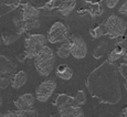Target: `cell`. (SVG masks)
Instances as JSON below:
<instances>
[{
	"label": "cell",
	"mask_w": 127,
	"mask_h": 117,
	"mask_svg": "<svg viewBox=\"0 0 127 117\" xmlns=\"http://www.w3.org/2000/svg\"><path fill=\"white\" fill-rule=\"evenodd\" d=\"M21 113H22V111H19V109H16V111H8L4 114V117H21Z\"/></svg>",
	"instance_id": "24"
},
{
	"label": "cell",
	"mask_w": 127,
	"mask_h": 117,
	"mask_svg": "<svg viewBox=\"0 0 127 117\" xmlns=\"http://www.w3.org/2000/svg\"><path fill=\"white\" fill-rule=\"evenodd\" d=\"M46 39L43 34H29L24 41L23 52L27 54L28 58H33L38 55V53L45 47Z\"/></svg>",
	"instance_id": "6"
},
{
	"label": "cell",
	"mask_w": 127,
	"mask_h": 117,
	"mask_svg": "<svg viewBox=\"0 0 127 117\" xmlns=\"http://www.w3.org/2000/svg\"><path fill=\"white\" fill-rule=\"evenodd\" d=\"M54 63H55L54 53L51 50V48H49L48 45H45L34 58L35 70L41 76L50 75L51 72L53 71V67H54Z\"/></svg>",
	"instance_id": "3"
},
{
	"label": "cell",
	"mask_w": 127,
	"mask_h": 117,
	"mask_svg": "<svg viewBox=\"0 0 127 117\" xmlns=\"http://www.w3.org/2000/svg\"><path fill=\"white\" fill-rule=\"evenodd\" d=\"M125 53H126L125 52V48H124L121 43H117V44L115 45V48L113 49V51L108 54V58H107V60H108L109 62L114 63V62H116L118 58L124 57Z\"/></svg>",
	"instance_id": "18"
},
{
	"label": "cell",
	"mask_w": 127,
	"mask_h": 117,
	"mask_svg": "<svg viewBox=\"0 0 127 117\" xmlns=\"http://www.w3.org/2000/svg\"><path fill=\"white\" fill-rule=\"evenodd\" d=\"M90 34L92 35L93 39H97L101 38L102 35L105 34V30H104V26L101 23H96L93 24V26L90 28Z\"/></svg>",
	"instance_id": "19"
},
{
	"label": "cell",
	"mask_w": 127,
	"mask_h": 117,
	"mask_svg": "<svg viewBox=\"0 0 127 117\" xmlns=\"http://www.w3.org/2000/svg\"><path fill=\"white\" fill-rule=\"evenodd\" d=\"M55 74L61 80H63V81H69V80H71V77L73 76V70L66 64H60L57 67Z\"/></svg>",
	"instance_id": "13"
},
{
	"label": "cell",
	"mask_w": 127,
	"mask_h": 117,
	"mask_svg": "<svg viewBox=\"0 0 127 117\" xmlns=\"http://www.w3.org/2000/svg\"><path fill=\"white\" fill-rule=\"evenodd\" d=\"M69 38V29L64 23L57 21L51 26L48 34V40L51 43H62L70 40Z\"/></svg>",
	"instance_id": "7"
},
{
	"label": "cell",
	"mask_w": 127,
	"mask_h": 117,
	"mask_svg": "<svg viewBox=\"0 0 127 117\" xmlns=\"http://www.w3.org/2000/svg\"><path fill=\"white\" fill-rule=\"evenodd\" d=\"M19 3V0H0V17L12 11Z\"/></svg>",
	"instance_id": "15"
},
{
	"label": "cell",
	"mask_w": 127,
	"mask_h": 117,
	"mask_svg": "<svg viewBox=\"0 0 127 117\" xmlns=\"http://www.w3.org/2000/svg\"><path fill=\"white\" fill-rule=\"evenodd\" d=\"M20 16L23 20H39V10L33 6H31L30 3H26L23 6Z\"/></svg>",
	"instance_id": "11"
},
{
	"label": "cell",
	"mask_w": 127,
	"mask_h": 117,
	"mask_svg": "<svg viewBox=\"0 0 127 117\" xmlns=\"http://www.w3.org/2000/svg\"><path fill=\"white\" fill-rule=\"evenodd\" d=\"M119 0H105V3L108 8H115L116 4L118 3Z\"/></svg>",
	"instance_id": "26"
},
{
	"label": "cell",
	"mask_w": 127,
	"mask_h": 117,
	"mask_svg": "<svg viewBox=\"0 0 127 117\" xmlns=\"http://www.w3.org/2000/svg\"><path fill=\"white\" fill-rule=\"evenodd\" d=\"M124 60H125V62L127 63V52L125 53V55H124Z\"/></svg>",
	"instance_id": "30"
},
{
	"label": "cell",
	"mask_w": 127,
	"mask_h": 117,
	"mask_svg": "<svg viewBox=\"0 0 127 117\" xmlns=\"http://www.w3.org/2000/svg\"><path fill=\"white\" fill-rule=\"evenodd\" d=\"M16 74V64L6 55L0 54V89L11 85Z\"/></svg>",
	"instance_id": "5"
},
{
	"label": "cell",
	"mask_w": 127,
	"mask_h": 117,
	"mask_svg": "<svg viewBox=\"0 0 127 117\" xmlns=\"http://www.w3.org/2000/svg\"><path fill=\"white\" fill-rule=\"evenodd\" d=\"M27 58H28V57H27V54H26V53H24V52L19 53V54H18V57H17V58H18V60H19V62H21V63L24 62V60H26Z\"/></svg>",
	"instance_id": "28"
},
{
	"label": "cell",
	"mask_w": 127,
	"mask_h": 117,
	"mask_svg": "<svg viewBox=\"0 0 127 117\" xmlns=\"http://www.w3.org/2000/svg\"><path fill=\"white\" fill-rule=\"evenodd\" d=\"M55 3H57V0H49L46 1V3L43 6V9L44 10H52L55 7Z\"/></svg>",
	"instance_id": "25"
},
{
	"label": "cell",
	"mask_w": 127,
	"mask_h": 117,
	"mask_svg": "<svg viewBox=\"0 0 127 117\" xmlns=\"http://www.w3.org/2000/svg\"><path fill=\"white\" fill-rule=\"evenodd\" d=\"M85 84L91 96L103 104L115 105L122 98L118 70L115 63L108 60L90 73Z\"/></svg>",
	"instance_id": "1"
},
{
	"label": "cell",
	"mask_w": 127,
	"mask_h": 117,
	"mask_svg": "<svg viewBox=\"0 0 127 117\" xmlns=\"http://www.w3.org/2000/svg\"><path fill=\"white\" fill-rule=\"evenodd\" d=\"M107 50V43L105 42H102L101 44L98 45V47H96L94 49V53H93V57H94L95 58H102L104 55V53L106 52Z\"/></svg>",
	"instance_id": "20"
},
{
	"label": "cell",
	"mask_w": 127,
	"mask_h": 117,
	"mask_svg": "<svg viewBox=\"0 0 127 117\" xmlns=\"http://www.w3.org/2000/svg\"><path fill=\"white\" fill-rule=\"evenodd\" d=\"M118 12H119V13H122V14H125V16H127V0L124 2L123 4H122L121 7H119Z\"/></svg>",
	"instance_id": "27"
},
{
	"label": "cell",
	"mask_w": 127,
	"mask_h": 117,
	"mask_svg": "<svg viewBox=\"0 0 127 117\" xmlns=\"http://www.w3.org/2000/svg\"><path fill=\"white\" fill-rule=\"evenodd\" d=\"M61 117H85L81 106L75 104L74 97L66 94H59L54 101Z\"/></svg>",
	"instance_id": "2"
},
{
	"label": "cell",
	"mask_w": 127,
	"mask_h": 117,
	"mask_svg": "<svg viewBox=\"0 0 127 117\" xmlns=\"http://www.w3.org/2000/svg\"><path fill=\"white\" fill-rule=\"evenodd\" d=\"M121 117H127V106L124 107L121 112Z\"/></svg>",
	"instance_id": "29"
},
{
	"label": "cell",
	"mask_w": 127,
	"mask_h": 117,
	"mask_svg": "<svg viewBox=\"0 0 127 117\" xmlns=\"http://www.w3.org/2000/svg\"><path fill=\"white\" fill-rule=\"evenodd\" d=\"M74 101H75V104H76L77 106H83L86 104V96H85V93L82 91V89L77 91L76 96L74 97Z\"/></svg>",
	"instance_id": "21"
},
{
	"label": "cell",
	"mask_w": 127,
	"mask_h": 117,
	"mask_svg": "<svg viewBox=\"0 0 127 117\" xmlns=\"http://www.w3.org/2000/svg\"><path fill=\"white\" fill-rule=\"evenodd\" d=\"M119 73H121V75L125 79V88L127 89V63L126 62H123L121 65H119Z\"/></svg>",
	"instance_id": "22"
},
{
	"label": "cell",
	"mask_w": 127,
	"mask_h": 117,
	"mask_svg": "<svg viewBox=\"0 0 127 117\" xmlns=\"http://www.w3.org/2000/svg\"><path fill=\"white\" fill-rule=\"evenodd\" d=\"M71 41H72L71 54L75 58H84L87 54V47L83 36L80 34H74Z\"/></svg>",
	"instance_id": "9"
},
{
	"label": "cell",
	"mask_w": 127,
	"mask_h": 117,
	"mask_svg": "<svg viewBox=\"0 0 127 117\" xmlns=\"http://www.w3.org/2000/svg\"><path fill=\"white\" fill-rule=\"evenodd\" d=\"M20 36H21V33L18 32V31L7 30V29H3V30L1 31V39L6 45L12 44V43L16 40H18Z\"/></svg>",
	"instance_id": "12"
},
{
	"label": "cell",
	"mask_w": 127,
	"mask_h": 117,
	"mask_svg": "<svg viewBox=\"0 0 127 117\" xmlns=\"http://www.w3.org/2000/svg\"><path fill=\"white\" fill-rule=\"evenodd\" d=\"M21 117H38V113L34 109H27V111H22L21 113Z\"/></svg>",
	"instance_id": "23"
},
{
	"label": "cell",
	"mask_w": 127,
	"mask_h": 117,
	"mask_svg": "<svg viewBox=\"0 0 127 117\" xmlns=\"http://www.w3.org/2000/svg\"><path fill=\"white\" fill-rule=\"evenodd\" d=\"M27 80H28V75H27V73L22 70L18 71L17 74L14 75V77H13V81H12V83H11V86L13 87V88L18 89V88H20L21 86H23V85L26 84Z\"/></svg>",
	"instance_id": "16"
},
{
	"label": "cell",
	"mask_w": 127,
	"mask_h": 117,
	"mask_svg": "<svg viewBox=\"0 0 127 117\" xmlns=\"http://www.w3.org/2000/svg\"><path fill=\"white\" fill-rule=\"evenodd\" d=\"M77 0H62L59 6V11L61 12L62 16H69L71 12L73 11V9L76 6Z\"/></svg>",
	"instance_id": "14"
},
{
	"label": "cell",
	"mask_w": 127,
	"mask_h": 117,
	"mask_svg": "<svg viewBox=\"0 0 127 117\" xmlns=\"http://www.w3.org/2000/svg\"><path fill=\"white\" fill-rule=\"evenodd\" d=\"M57 88V82L54 80H45L36 87L35 89V98L41 103H44L51 97L53 92Z\"/></svg>",
	"instance_id": "8"
},
{
	"label": "cell",
	"mask_w": 127,
	"mask_h": 117,
	"mask_svg": "<svg viewBox=\"0 0 127 117\" xmlns=\"http://www.w3.org/2000/svg\"><path fill=\"white\" fill-rule=\"evenodd\" d=\"M105 34H107L111 39L119 38L126 32L127 22L124 19L119 18L116 14H111L103 23Z\"/></svg>",
	"instance_id": "4"
},
{
	"label": "cell",
	"mask_w": 127,
	"mask_h": 117,
	"mask_svg": "<svg viewBox=\"0 0 127 117\" xmlns=\"http://www.w3.org/2000/svg\"><path fill=\"white\" fill-rule=\"evenodd\" d=\"M34 104V97L32 94H23L19 96L18 99L14 101V106L19 111H27V109H31Z\"/></svg>",
	"instance_id": "10"
},
{
	"label": "cell",
	"mask_w": 127,
	"mask_h": 117,
	"mask_svg": "<svg viewBox=\"0 0 127 117\" xmlns=\"http://www.w3.org/2000/svg\"><path fill=\"white\" fill-rule=\"evenodd\" d=\"M0 45H1V40H0Z\"/></svg>",
	"instance_id": "33"
},
{
	"label": "cell",
	"mask_w": 127,
	"mask_h": 117,
	"mask_svg": "<svg viewBox=\"0 0 127 117\" xmlns=\"http://www.w3.org/2000/svg\"><path fill=\"white\" fill-rule=\"evenodd\" d=\"M1 105H2V98L0 97V106H1Z\"/></svg>",
	"instance_id": "31"
},
{
	"label": "cell",
	"mask_w": 127,
	"mask_h": 117,
	"mask_svg": "<svg viewBox=\"0 0 127 117\" xmlns=\"http://www.w3.org/2000/svg\"><path fill=\"white\" fill-rule=\"evenodd\" d=\"M71 50H72V41L67 40L65 42H62L58 47L57 54L61 58H67L69 55L71 54Z\"/></svg>",
	"instance_id": "17"
},
{
	"label": "cell",
	"mask_w": 127,
	"mask_h": 117,
	"mask_svg": "<svg viewBox=\"0 0 127 117\" xmlns=\"http://www.w3.org/2000/svg\"><path fill=\"white\" fill-rule=\"evenodd\" d=\"M0 117H4V115H2V114L0 113Z\"/></svg>",
	"instance_id": "32"
}]
</instances>
